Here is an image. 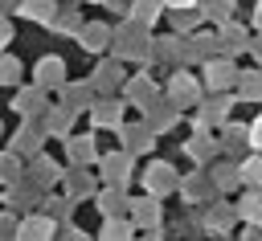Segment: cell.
Instances as JSON below:
<instances>
[{"label":"cell","instance_id":"6da1fadb","mask_svg":"<svg viewBox=\"0 0 262 241\" xmlns=\"http://www.w3.org/2000/svg\"><path fill=\"white\" fill-rule=\"evenodd\" d=\"M20 241H49V221H29L20 229Z\"/></svg>","mask_w":262,"mask_h":241},{"label":"cell","instance_id":"7a4b0ae2","mask_svg":"<svg viewBox=\"0 0 262 241\" xmlns=\"http://www.w3.org/2000/svg\"><path fill=\"white\" fill-rule=\"evenodd\" d=\"M106 37H111V33H106L102 25H90V29H86V37H82V45H86V49H102V45H106Z\"/></svg>","mask_w":262,"mask_h":241},{"label":"cell","instance_id":"3957f363","mask_svg":"<svg viewBox=\"0 0 262 241\" xmlns=\"http://www.w3.org/2000/svg\"><path fill=\"white\" fill-rule=\"evenodd\" d=\"M20 12H25V16H49V12H53V0H25Z\"/></svg>","mask_w":262,"mask_h":241},{"label":"cell","instance_id":"277c9868","mask_svg":"<svg viewBox=\"0 0 262 241\" xmlns=\"http://www.w3.org/2000/svg\"><path fill=\"white\" fill-rule=\"evenodd\" d=\"M57 78H61V61L57 57H45L41 61V82H57Z\"/></svg>","mask_w":262,"mask_h":241},{"label":"cell","instance_id":"5b68a950","mask_svg":"<svg viewBox=\"0 0 262 241\" xmlns=\"http://www.w3.org/2000/svg\"><path fill=\"white\" fill-rule=\"evenodd\" d=\"M246 216L250 221H262V192H250L246 196Z\"/></svg>","mask_w":262,"mask_h":241},{"label":"cell","instance_id":"8992f818","mask_svg":"<svg viewBox=\"0 0 262 241\" xmlns=\"http://www.w3.org/2000/svg\"><path fill=\"white\" fill-rule=\"evenodd\" d=\"M242 176H246L250 184H262V155H254V159L242 167Z\"/></svg>","mask_w":262,"mask_h":241},{"label":"cell","instance_id":"52a82bcc","mask_svg":"<svg viewBox=\"0 0 262 241\" xmlns=\"http://www.w3.org/2000/svg\"><path fill=\"white\" fill-rule=\"evenodd\" d=\"M37 102H41V94H37V90H20V102H16V106H20V110H29V106H37Z\"/></svg>","mask_w":262,"mask_h":241},{"label":"cell","instance_id":"ba28073f","mask_svg":"<svg viewBox=\"0 0 262 241\" xmlns=\"http://www.w3.org/2000/svg\"><path fill=\"white\" fill-rule=\"evenodd\" d=\"M106 176H111V180L123 176V155H111V159H106Z\"/></svg>","mask_w":262,"mask_h":241},{"label":"cell","instance_id":"9c48e42d","mask_svg":"<svg viewBox=\"0 0 262 241\" xmlns=\"http://www.w3.org/2000/svg\"><path fill=\"white\" fill-rule=\"evenodd\" d=\"M156 8H160V0H139V20H151Z\"/></svg>","mask_w":262,"mask_h":241},{"label":"cell","instance_id":"30bf717a","mask_svg":"<svg viewBox=\"0 0 262 241\" xmlns=\"http://www.w3.org/2000/svg\"><path fill=\"white\" fill-rule=\"evenodd\" d=\"M0 82H16V61H0Z\"/></svg>","mask_w":262,"mask_h":241},{"label":"cell","instance_id":"8fae6325","mask_svg":"<svg viewBox=\"0 0 262 241\" xmlns=\"http://www.w3.org/2000/svg\"><path fill=\"white\" fill-rule=\"evenodd\" d=\"M102 241H127V233H123V225H119V221H115V225H111V229H106V237H102Z\"/></svg>","mask_w":262,"mask_h":241},{"label":"cell","instance_id":"7c38bea8","mask_svg":"<svg viewBox=\"0 0 262 241\" xmlns=\"http://www.w3.org/2000/svg\"><path fill=\"white\" fill-rule=\"evenodd\" d=\"M250 139H254V147H262V118L254 123V135H250Z\"/></svg>","mask_w":262,"mask_h":241},{"label":"cell","instance_id":"4fadbf2b","mask_svg":"<svg viewBox=\"0 0 262 241\" xmlns=\"http://www.w3.org/2000/svg\"><path fill=\"white\" fill-rule=\"evenodd\" d=\"M8 37H12V33H8V25H0V45H4Z\"/></svg>","mask_w":262,"mask_h":241},{"label":"cell","instance_id":"5bb4252c","mask_svg":"<svg viewBox=\"0 0 262 241\" xmlns=\"http://www.w3.org/2000/svg\"><path fill=\"white\" fill-rule=\"evenodd\" d=\"M168 4H176V8H180V4H192V0H168Z\"/></svg>","mask_w":262,"mask_h":241}]
</instances>
